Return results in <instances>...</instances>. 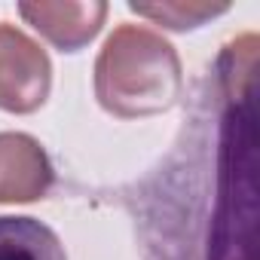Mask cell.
I'll use <instances>...</instances> for the list:
<instances>
[{"mask_svg":"<svg viewBox=\"0 0 260 260\" xmlns=\"http://www.w3.org/2000/svg\"><path fill=\"white\" fill-rule=\"evenodd\" d=\"M98 101L119 116L166 110L181 89L175 49L147 28H119L95 64Z\"/></svg>","mask_w":260,"mask_h":260,"instance_id":"6da1fadb","label":"cell"},{"mask_svg":"<svg viewBox=\"0 0 260 260\" xmlns=\"http://www.w3.org/2000/svg\"><path fill=\"white\" fill-rule=\"evenodd\" d=\"M49 58L13 25L0 22V107L31 113L46 101Z\"/></svg>","mask_w":260,"mask_h":260,"instance_id":"7a4b0ae2","label":"cell"},{"mask_svg":"<svg viewBox=\"0 0 260 260\" xmlns=\"http://www.w3.org/2000/svg\"><path fill=\"white\" fill-rule=\"evenodd\" d=\"M19 13L61 52H77L98 34L107 7L104 4H22Z\"/></svg>","mask_w":260,"mask_h":260,"instance_id":"3957f363","label":"cell"},{"mask_svg":"<svg viewBox=\"0 0 260 260\" xmlns=\"http://www.w3.org/2000/svg\"><path fill=\"white\" fill-rule=\"evenodd\" d=\"M49 187V162L28 135H0V202H31Z\"/></svg>","mask_w":260,"mask_h":260,"instance_id":"277c9868","label":"cell"},{"mask_svg":"<svg viewBox=\"0 0 260 260\" xmlns=\"http://www.w3.org/2000/svg\"><path fill=\"white\" fill-rule=\"evenodd\" d=\"M0 260H68V254L43 220L0 214Z\"/></svg>","mask_w":260,"mask_h":260,"instance_id":"5b68a950","label":"cell"},{"mask_svg":"<svg viewBox=\"0 0 260 260\" xmlns=\"http://www.w3.org/2000/svg\"><path fill=\"white\" fill-rule=\"evenodd\" d=\"M128 10L153 19L162 28L172 31H187V28H199L205 19H214L220 13H226V4H128Z\"/></svg>","mask_w":260,"mask_h":260,"instance_id":"8992f818","label":"cell"}]
</instances>
